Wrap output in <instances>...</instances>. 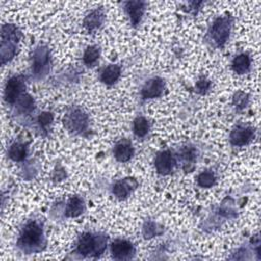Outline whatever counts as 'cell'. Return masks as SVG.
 I'll list each match as a JSON object with an SVG mask.
<instances>
[{
    "label": "cell",
    "instance_id": "obj_17",
    "mask_svg": "<svg viewBox=\"0 0 261 261\" xmlns=\"http://www.w3.org/2000/svg\"><path fill=\"white\" fill-rule=\"evenodd\" d=\"M250 65H251L250 57L247 54H245V53L237 55L233 58L232 63H231L233 71L239 73V74L246 73L250 69Z\"/></svg>",
    "mask_w": 261,
    "mask_h": 261
},
{
    "label": "cell",
    "instance_id": "obj_10",
    "mask_svg": "<svg viewBox=\"0 0 261 261\" xmlns=\"http://www.w3.org/2000/svg\"><path fill=\"white\" fill-rule=\"evenodd\" d=\"M137 187V180L133 177H127L115 182L112 192L118 199H125Z\"/></svg>",
    "mask_w": 261,
    "mask_h": 261
},
{
    "label": "cell",
    "instance_id": "obj_1",
    "mask_svg": "<svg viewBox=\"0 0 261 261\" xmlns=\"http://www.w3.org/2000/svg\"><path fill=\"white\" fill-rule=\"evenodd\" d=\"M19 248L24 252H34L43 244V230L36 221H31L22 228L18 242Z\"/></svg>",
    "mask_w": 261,
    "mask_h": 261
},
{
    "label": "cell",
    "instance_id": "obj_11",
    "mask_svg": "<svg viewBox=\"0 0 261 261\" xmlns=\"http://www.w3.org/2000/svg\"><path fill=\"white\" fill-rule=\"evenodd\" d=\"M113 153H114L116 160H118L120 162H125V161H128L133 157L134 148L129 141L123 140V141L118 142L115 145Z\"/></svg>",
    "mask_w": 261,
    "mask_h": 261
},
{
    "label": "cell",
    "instance_id": "obj_22",
    "mask_svg": "<svg viewBox=\"0 0 261 261\" xmlns=\"http://www.w3.org/2000/svg\"><path fill=\"white\" fill-rule=\"evenodd\" d=\"M19 107L23 111H31L34 109V100L29 95H22L19 99Z\"/></svg>",
    "mask_w": 261,
    "mask_h": 261
},
{
    "label": "cell",
    "instance_id": "obj_7",
    "mask_svg": "<svg viewBox=\"0 0 261 261\" xmlns=\"http://www.w3.org/2000/svg\"><path fill=\"white\" fill-rule=\"evenodd\" d=\"M174 158L170 151L159 152L155 157V168L160 174H168L174 166Z\"/></svg>",
    "mask_w": 261,
    "mask_h": 261
},
{
    "label": "cell",
    "instance_id": "obj_20",
    "mask_svg": "<svg viewBox=\"0 0 261 261\" xmlns=\"http://www.w3.org/2000/svg\"><path fill=\"white\" fill-rule=\"evenodd\" d=\"M149 130V122L148 120L143 117L139 116L134 121V133L137 137H144L147 135Z\"/></svg>",
    "mask_w": 261,
    "mask_h": 261
},
{
    "label": "cell",
    "instance_id": "obj_14",
    "mask_svg": "<svg viewBox=\"0 0 261 261\" xmlns=\"http://www.w3.org/2000/svg\"><path fill=\"white\" fill-rule=\"evenodd\" d=\"M120 75V67L117 64H109L101 71L100 79L106 85L114 84Z\"/></svg>",
    "mask_w": 261,
    "mask_h": 261
},
{
    "label": "cell",
    "instance_id": "obj_19",
    "mask_svg": "<svg viewBox=\"0 0 261 261\" xmlns=\"http://www.w3.org/2000/svg\"><path fill=\"white\" fill-rule=\"evenodd\" d=\"M9 157L14 161H21L25 158L27 147L20 143H14L10 146L8 150Z\"/></svg>",
    "mask_w": 261,
    "mask_h": 261
},
{
    "label": "cell",
    "instance_id": "obj_18",
    "mask_svg": "<svg viewBox=\"0 0 261 261\" xmlns=\"http://www.w3.org/2000/svg\"><path fill=\"white\" fill-rule=\"evenodd\" d=\"M99 56H100V49L97 46H89L86 49L83 56L84 63L88 66H93L98 62Z\"/></svg>",
    "mask_w": 261,
    "mask_h": 261
},
{
    "label": "cell",
    "instance_id": "obj_13",
    "mask_svg": "<svg viewBox=\"0 0 261 261\" xmlns=\"http://www.w3.org/2000/svg\"><path fill=\"white\" fill-rule=\"evenodd\" d=\"M49 62V52L45 47H39L34 54V71L40 73L48 65Z\"/></svg>",
    "mask_w": 261,
    "mask_h": 261
},
{
    "label": "cell",
    "instance_id": "obj_16",
    "mask_svg": "<svg viewBox=\"0 0 261 261\" xmlns=\"http://www.w3.org/2000/svg\"><path fill=\"white\" fill-rule=\"evenodd\" d=\"M104 19V15L102 13L101 10H93L91 11L85 18L84 20V25L86 27V29L91 32L97 28H99Z\"/></svg>",
    "mask_w": 261,
    "mask_h": 261
},
{
    "label": "cell",
    "instance_id": "obj_9",
    "mask_svg": "<svg viewBox=\"0 0 261 261\" xmlns=\"http://www.w3.org/2000/svg\"><path fill=\"white\" fill-rule=\"evenodd\" d=\"M23 89V83L19 80V77L12 76L10 77L6 85L4 90V98L6 102L8 103H14L17 98H19V95Z\"/></svg>",
    "mask_w": 261,
    "mask_h": 261
},
{
    "label": "cell",
    "instance_id": "obj_25",
    "mask_svg": "<svg viewBox=\"0 0 261 261\" xmlns=\"http://www.w3.org/2000/svg\"><path fill=\"white\" fill-rule=\"evenodd\" d=\"M197 86H198L199 90L204 91V90L208 89V87H209V83H208L207 81H205V80H201V81H199V82H198Z\"/></svg>",
    "mask_w": 261,
    "mask_h": 261
},
{
    "label": "cell",
    "instance_id": "obj_5",
    "mask_svg": "<svg viewBox=\"0 0 261 261\" xmlns=\"http://www.w3.org/2000/svg\"><path fill=\"white\" fill-rule=\"evenodd\" d=\"M110 250L113 258L117 260L130 259L135 254L133 244L125 240H115L111 243Z\"/></svg>",
    "mask_w": 261,
    "mask_h": 261
},
{
    "label": "cell",
    "instance_id": "obj_15",
    "mask_svg": "<svg viewBox=\"0 0 261 261\" xmlns=\"http://www.w3.org/2000/svg\"><path fill=\"white\" fill-rule=\"evenodd\" d=\"M85 209V204L83 199L80 197H72L67 202L66 208H65V215L68 217H75L83 213Z\"/></svg>",
    "mask_w": 261,
    "mask_h": 261
},
{
    "label": "cell",
    "instance_id": "obj_23",
    "mask_svg": "<svg viewBox=\"0 0 261 261\" xmlns=\"http://www.w3.org/2000/svg\"><path fill=\"white\" fill-rule=\"evenodd\" d=\"M248 102V97L245 93L243 92H239L234 95V98H233V103L238 106V107H245L246 104Z\"/></svg>",
    "mask_w": 261,
    "mask_h": 261
},
{
    "label": "cell",
    "instance_id": "obj_8",
    "mask_svg": "<svg viewBox=\"0 0 261 261\" xmlns=\"http://www.w3.org/2000/svg\"><path fill=\"white\" fill-rule=\"evenodd\" d=\"M164 90V82L160 77H153L146 82L142 89V97L144 99L157 98L162 95Z\"/></svg>",
    "mask_w": 261,
    "mask_h": 261
},
{
    "label": "cell",
    "instance_id": "obj_2",
    "mask_svg": "<svg viewBox=\"0 0 261 261\" xmlns=\"http://www.w3.org/2000/svg\"><path fill=\"white\" fill-rule=\"evenodd\" d=\"M99 244H105V240L103 237L98 240V238L90 232H85L83 233L77 242V247L76 250L81 255L88 256L92 253L102 252L103 248H100Z\"/></svg>",
    "mask_w": 261,
    "mask_h": 261
},
{
    "label": "cell",
    "instance_id": "obj_3",
    "mask_svg": "<svg viewBox=\"0 0 261 261\" xmlns=\"http://www.w3.org/2000/svg\"><path fill=\"white\" fill-rule=\"evenodd\" d=\"M64 125L72 133H82L88 126V116L81 109H71L64 116Z\"/></svg>",
    "mask_w": 261,
    "mask_h": 261
},
{
    "label": "cell",
    "instance_id": "obj_4",
    "mask_svg": "<svg viewBox=\"0 0 261 261\" xmlns=\"http://www.w3.org/2000/svg\"><path fill=\"white\" fill-rule=\"evenodd\" d=\"M229 31H230L229 17L227 16L218 17L217 19H215V21L211 27V30H210L211 39L218 46H221L226 42L229 36Z\"/></svg>",
    "mask_w": 261,
    "mask_h": 261
},
{
    "label": "cell",
    "instance_id": "obj_12",
    "mask_svg": "<svg viewBox=\"0 0 261 261\" xmlns=\"http://www.w3.org/2000/svg\"><path fill=\"white\" fill-rule=\"evenodd\" d=\"M145 9V3L142 1H128L125 3V10L134 25H137L141 20Z\"/></svg>",
    "mask_w": 261,
    "mask_h": 261
},
{
    "label": "cell",
    "instance_id": "obj_6",
    "mask_svg": "<svg viewBox=\"0 0 261 261\" xmlns=\"http://www.w3.org/2000/svg\"><path fill=\"white\" fill-rule=\"evenodd\" d=\"M230 142L234 146H244L254 138V128L247 125H238L230 133Z\"/></svg>",
    "mask_w": 261,
    "mask_h": 261
},
{
    "label": "cell",
    "instance_id": "obj_24",
    "mask_svg": "<svg viewBox=\"0 0 261 261\" xmlns=\"http://www.w3.org/2000/svg\"><path fill=\"white\" fill-rule=\"evenodd\" d=\"M38 120H39L40 125L43 126V127H45L46 125H48V124H50V123L52 122V120H53V115H52L51 113H49V112H43L42 114L39 115Z\"/></svg>",
    "mask_w": 261,
    "mask_h": 261
},
{
    "label": "cell",
    "instance_id": "obj_21",
    "mask_svg": "<svg viewBox=\"0 0 261 261\" xmlns=\"http://www.w3.org/2000/svg\"><path fill=\"white\" fill-rule=\"evenodd\" d=\"M198 184L202 188H210L215 182V176L210 171H204L199 174L198 176Z\"/></svg>",
    "mask_w": 261,
    "mask_h": 261
}]
</instances>
